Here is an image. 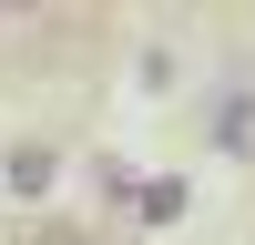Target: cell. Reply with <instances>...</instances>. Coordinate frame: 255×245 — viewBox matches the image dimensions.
Here are the masks:
<instances>
[{"label":"cell","instance_id":"1","mask_svg":"<svg viewBox=\"0 0 255 245\" xmlns=\"http://www.w3.org/2000/svg\"><path fill=\"white\" fill-rule=\"evenodd\" d=\"M51 174H61V153H51V143H20V153L0 163V184H10V194H51Z\"/></svg>","mask_w":255,"mask_h":245},{"label":"cell","instance_id":"3","mask_svg":"<svg viewBox=\"0 0 255 245\" xmlns=\"http://www.w3.org/2000/svg\"><path fill=\"white\" fill-rule=\"evenodd\" d=\"M184 215V184H143V225H174Z\"/></svg>","mask_w":255,"mask_h":245},{"label":"cell","instance_id":"2","mask_svg":"<svg viewBox=\"0 0 255 245\" xmlns=\"http://www.w3.org/2000/svg\"><path fill=\"white\" fill-rule=\"evenodd\" d=\"M215 143H225V153H255V102H245V92L215 102Z\"/></svg>","mask_w":255,"mask_h":245},{"label":"cell","instance_id":"4","mask_svg":"<svg viewBox=\"0 0 255 245\" xmlns=\"http://www.w3.org/2000/svg\"><path fill=\"white\" fill-rule=\"evenodd\" d=\"M31 245H92V235H82V225H41Z\"/></svg>","mask_w":255,"mask_h":245}]
</instances>
